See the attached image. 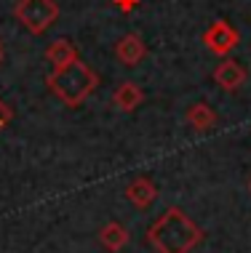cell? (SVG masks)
Listing matches in <instances>:
<instances>
[{
    "label": "cell",
    "mask_w": 251,
    "mask_h": 253,
    "mask_svg": "<svg viewBox=\"0 0 251 253\" xmlns=\"http://www.w3.org/2000/svg\"><path fill=\"white\" fill-rule=\"evenodd\" d=\"M126 197L137 205V208H147V205H152L155 197H158V187H155L147 176H139V179H134L126 187Z\"/></svg>",
    "instance_id": "obj_8"
},
{
    "label": "cell",
    "mask_w": 251,
    "mask_h": 253,
    "mask_svg": "<svg viewBox=\"0 0 251 253\" xmlns=\"http://www.w3.org/2000/svg\"><path fill=\"white\" fill-rule=\"evenodd\" d=\"M11 120H13V112H11V107L5 104L3 99H0V131H3V128L8 126Z\"/></svg>",
    "instance_id": "obj_12"
},
{
    "label": "cell",
    "mask_w": 251,
    "mask_h": 253,
    "mask_svg": "<svg viewBox=\"0 0 251 253\" xmlns=\"http://www.w3.org/2000/svg\"><path fill=\"white\" fill-rule=\"evenodd\" d=\"M142 99H145V93H142V88L134 83V80H126V83H120L118 88H115L112 93V107L118 109V112H134Z\"/></svg>",
    "instance_id": "obj_7"
},
{
    "label": "cell",
    "mask_w": 251,
    "mask_h": 253,
    "mask_svg": "<svg viewBox=\"0 0 251 253\" xmlns=\"http://www.w3.org/2000/svg\"><path fill=\"white\" fill-rule=\"evenodd\" d=\"M78 48L72 45V40H67V38H59V40H53V43L46 48V61L53 67H67V64H72V61H78Z\"/></svg>",
    "instance_id": "obj_9"
},
{
    "label": "cell",
    "mask_w": 251,
    "mask_h": 253,
    "mask_svg": "<svg viewBox=\"0 0 251 253\" xmlns=\"http://www.w3.org/2000/svg\"><path fill=\"white\" fill-rule=\"evenodd\" d=\"M187 123L195 131H208V128L216 126V112L206 104V101H198V104H193L187 109Z\"/></svg>",
    "instance_id": "obj_10"
},
{
    "label": "cell",
    "mask_w": 251,
    "mask_h": 253,
    "mask_svg": "<svg viewBox=\"0 0 251 253\" xmlns=\"http://www.w3.org/2000/svg\"><path fill=\"white\" fill-rule=\"evenodd\" d=\"M0 61H3V40H0Z\"/></svg>",
    "instance_id": "obj_14"
},
{
    "label": "cell",
    "mask_w": 251,
    "mask_h": 253,
    "mask_svg": "<svg viewBox=\"0 0 251 253\" xmlns=\"http://www.w3.org/2000/svg\"><path fill=\"white\" fill-rule=\"evenodd\" d=\"M249 192H251V181H249Z\"/></svg>",
    "instance_id": "obj_15"
},
{
    "label": "cell",
    "mask_w": 251,
    "mask_h": 253,
    "mask_svg": "<svg viewBox=\"0 0 251 253\" xmlns=\"http://www.w3.org/2000/svg\"><path fill=\"white\" fill-rule=\"evenodd\" d=\"M115 56L123 67H137L142 59L147 56V43L142 40L137 32H128L118 40V45H115Z\"/></svg>",
    "instance_id": "obj_6"
},
{
    "label": "cell",
    "mask_w": 251,
    "mask_h": 253,
    "mask_svg": "<svg viewBox=\"0 0 251 253\" xmlns=\"http://www.w3.org/2000/svg\"><path fill=\"white\" fill-rule=\"evenodd\" d=\"M147 240L152 243V248L158 253H190L203 240V232L179 208H168L150 227Z\"/></svg>",
    "instance_id": "obj_1"
},
{
    "label": "cell",
    "mask_w": 251,
    "mask_h": 253,
    "mask_svg": "<svg viewBox=\"0 0 251 253\" xmlns=\"http://www.w3.org/2000/svg\"><path fill=\"white\" fill-rule=\"evenodd\" d=\"M112 3L118 5V8L123 11V13H131V11H134V8H137V5L142 3V0H112Z\"/></svg>",
    "instance_id": "obj_13"
},
{
    "label": "cell",
    "mask_w": 251,
    "mask_h": 253,
    "mask_svg": "<svg viewBox=\"0 0 251 253\" xmlns=\"http://www.w3.org/2000/svg\"><path fill=\"white\" fill-rule=\"evenodd\" d=\"M99 240H101V245H104L107 251H120L128 243V232L120 227V224L110 221V224H104V227H101Z\"/></svg>",
    "instance_id": "obj_11"
},
{
    "label": "cell",
    "mask_w": 251,
    "mask_h": 253,
    "mask_svg": "<svg viewBox=\"0 0 251 253\" xmlns=\"http://www.w3.org/2000/svg\"><path fill=\"white\" fill-rule=\"evenodd\" d=\"M246 70L243 64H238L235 59H222L214 70V83L222 88V91H238V88L246 83Z\"/></svg>",
    "instance_id": "obj_5"
},
{
    "label": "cell",
    "mask_w": 251,
    "mask_h": 253,
    "mask_svg": "<svg viewBox=\"0 0 251 253\" xmlns=\"http://www.w3.org/2000/svg\"><path fill=\"white\" fill-rule=\"evenodd\" d=\"M46 85L64 107H80L97 91L99 75L83 64V59H78L67 67H53V72L46 78Z\"/></svg>",
    "instance_id": "obj_2"
},
{
    "label": "cell",
    "mask_w": 251,
    "mask_h": 253,
    "mask_svg": "<svg viewBox=\"0 0 251 253\" xmlns=\"http://www.w3.org/2000/svg\"><path fill=\"white\" fill-rule=\"evenodd\" d=\"M13 16L16 22L32 35H43L49 32L59 19V3L56 0H19L13 5Z\"/></svg>",
    "instance_id": "obj_3"
},
{
    "label": "cell",
    "mask_w": 251,
    "mask_h": 253,
    "mask_svg": "<svg viewBox=\"0 0 251 253\" xmlns=\"http://www.w3.org/2000/svg\"><path fill=\"white\" fill-rule=\"evenodd\" d=\"M203 43H206V48L211 51V53H216V56H227V53L241 43V35H238V30H235L230 22L219 19V22H214L206 30Z\"/></svg>",
    "instance_id": "obj_4"
}]
</instances>
